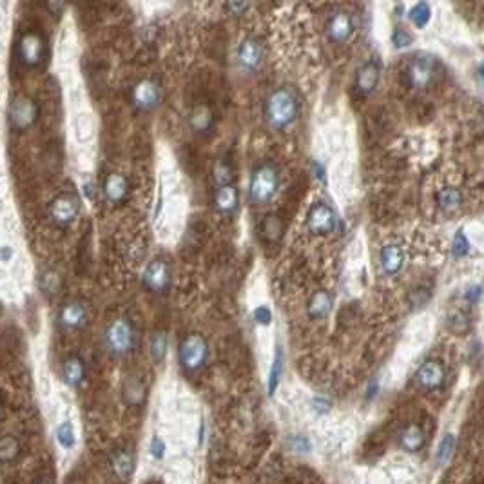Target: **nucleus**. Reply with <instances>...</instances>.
I'll return each instance as SVG.
<instances>
[{
	"label": "nucleus",
	"instance_id": "c9c22d12",
	"mask_svg": "<svg viewBox=\"0 0 484 484\" xmlns=\"http://www.w3.org/2000/svg\"><path fill=\"white\" fill-rule=\"evenodd\" d=\"M263 234H265L267 240H278L281 236V224L276 216H269L263 221Z\"/></svg>",
	"mask_w": 484,
	"mask_h": 484
},
{
	"label": "nucleus",
	"instance_id": "7c9ffc66",
	"mask_svg": "<svg viewBox=\"0 0 484 484\" xmlns=\"http://www.w3.org/2000/svg\"><path fill=\"white\" fill-rule=\"evenodd\" d=\"M430 17H432V10H430V4H426V2H417L410 10V20L416 28H425L426 24L430 22Z\"/></svg>",
	"mask_w": 484,
	"mask_h": 484
},
{
	"label": "nucleus",
	"instance_id": "f03ea898",
	"mask_svg": "<svg viewBox=\"0 0 484 484\" xmlns=\"http://www.w3.org/2000/svg\"><path fill=\"white\" fill-rule=\"evenodd\" d=\"M279 187V174L272 164H261L252 171L249 180V200L256 205H265L276 196Z\"/></svg>",
	"mask_w": 484,
	"mask_h": 484
},
{
	"label": "nucleus",
	"instance_id": "ea45409f",
	"mask_svg": "<svg viewBox=\"0 0 484 484\" xmlns=\"http://www.w3.org/2000/svg\"><path fill=\"white\" fill-rule=\"evenodd\" d=\"M149 452H151L153 457H156V459H162V457H164L165 443L162 441L160 437H158V435H156V437H153L151 446H149Z\"/></svg>",
	"mask_w": 484,
	"mask_h": 484
},
{
	"label": "nucleus",
	"instance_id": "5701e85b",
	"mask_svg": "<svg viewBox=\"0 0 484 484\" xmlns=\"http://www.w3.org/2000/svg\"><path fill=\"white\" fill-rule=\"evenodd\" d=\"M332 311V297L327 290H320L311 297L309 302V315L312 320H323Z\"/></svg>",
	"mask_w": 484,
	"mask_h": 484
},
{
	"label": "nucleus",
	"instance_id": "c03bdc74",
	"mask_svg": "<svg viewBox=\"0 0 484 484\" xmlns=\"http://www.w3.org/2000/svg\"><path fill=\"white\" fill-rule=\"evenodd\" d=\"M481 297V287L479 285H475V287L468 288V292H466V299L470 303H477Z\"/></svg>",
	"mask_w": 484,
	"mask_h": 484
},
{
	"label": "nucleus",
	"instance_id": "f3484780",
	"mask_svg": "<svg viewBox=\"0 0 484 484\" xmlns=\"http://www.w3.org/2000/svg\"><path fill=\"white\" fill-rule=\"evenodd\" d=\"M104 198L109 203H122L129 194V180L122 173H111L104 182Z\"/></svg>",
	"mask_w": 484,
	"mask_h": 484
},
{
	"label": "nucleus",
	"instance_id": "f704fd0d",
	"mask_svg": "<svg viewBox=\"0 0 484 484\" xmlns=\"http://www.w3.org/2000/svg\"><path fill=\"white\" fill-rule=\"evenodd\" d=\"M468 251H470V242H468V237L465 236V233L459 231V233L453 236V242H452L453 258H465L466 254H468Z\"/></svg>",
	"mask_w": 484,
	"mask_h": 484
},
{
	"label": "nucleus",
	"instance_id": "473e14b6",
	"mask_svg": "<svg viewBox=\"0 0 484 484\" xmlns=\"http://www.w3.org/2000/svg\"><path fill=\"white\" fill-rule=\"evenodd\" d=\"M60 285H62V278H60V274L56 270H46V272L40 276L42 292H46L47 296H53L55 292H58Z\"/></svg>",
	"mask_w": 484,
	"mask_h": 484
},
{
	"label": "nucleus",
	"instance_id": "9b49d317",
	"mask_svg": "<svg viewBox=\"0 0 484 484\" xmlns=\"http://www.w3.org/2000/svg\"><path fill=\"white\" fill-rule=\"evenodd\" d=\"M381 68L375 60H368L365 64H361L356 71V80L354 87L359 96H368L375 91V87L380 84Z\"/></svg>",
	"mask_w": 484,
	"mask_h": 484
},
{
	"label": "nucleus",
	"instance_id": "1a4fd4ad",
	"mask_svg": "<svg viewBox=\"0 0 484 484\" xmlns=\"http://www.w3.org/2000/svg\"><path fill=\"white\" fill-rule=\"evenodd\" d=\"M143 285L153 292H165L171 285V267L167 261L155 260L143 272Z\"/></svg>",
	"mask_w": 484,
	"mask_h": 484
},
{
	"label": "nucleus",
	"instance_id": "423d86ee",
	"mask_svg": "<svg viewBox=\"0 0 484 484\" xmlns=\"http://www.w3.org/2000/svg\"><path fill=\"white\" fill-rule=\"evenodd\" d=\"M437 75V64L432 56H416L407 68L408 86L414 89H426Z\"/></svg>",
	"mask_w": 484,
	"mask_h": 484
},
{
	"label": "nucleus",
	"instance_id": "bb28decb",
	"mask_svg": "<svg viewBox=\"0 0 484 484\" xmlns=\"http://www.w3.org/2000/svg\"><path fill=\"white\" fill-rule=\"evenodd\" d=\"M281 375H283V350L281 348H276L274 359H272V366H270L269 372V381H267V392L272 398L279 387V381H281Z\"/></svg>",
	"mask_w": 484,
	"mask_h": 484
},
{
	"label": "nucleus",
	"instance_id": "de8ad7c7",
	"mask_svg": "<svg viewBox=\"0 0 484 484\" xmlns=\"http://www.w3.org/2000/svg\"><path fill=\"white\" fill-rule=\"evenodd\" d=\"M0 210H2V198H0Z\"/></svg>",
	"mask_w": 484,
	"mask_h": 484
},
{
	"label": "nucleus",
	"instance_id": "7ed1b4c3",
	"mask_svg": "<svg viewBox=\"0 0 484 484\" xmlns=\"http://www.w3.org/2000/svg\"><path fill=\"white\" fill-rule=\"evenodd\" d=\"M136 332L129 318H116L104 330V345L109 354L122 357L133 350Z\"/></svg>",
	"mask_w": 484,
	"mask_h": 484
},
{
	"label": "nucleus",
	"instance_id": "8fccbe9b",
	"mask_svg": "<svg viewBox=\"0 0 484 484\" xmlns=\"http://www.w3.org/2000/svg\"><path fill=\"white\" fill-rule=\"evenodd\" d=\"M40 484H51V483H47V481H42V483Z\"/></svg>",
	"mask_w": 484,
	"mask_h": 484
},
{
	"label": "nucleus",
	"instance_id": "6ab92c4d",
	"mask_svg": "<svg viewBox=\"0 0 484 484\" xmlns=\"http://www.w3.org/2000/svg\"><path fill=\"white\" fill-rule=\"evenodd\" d=\"M111 470L120 483H127L134 474V455L129 450H120L111 459Z\"/></svg>",
	"mask_w": 484,
	"mask_h": 484
},
{
	"label": "nucleus",
	"instance_id": "72a5a7b5",
	"mask_svg": "<svg viewBox=\"0 0 484 484\" xmlns=\"http://www.w3.org/2000/svg\"><path fill=\"white\" fill-rule=\"evenodd\" d=\"M212 174H214V182L218 183V187L219 185H228V183H233V167H231V164H228L227 160L216 162Z\"/></svg>",
	"mask_w": 484,
	"mask_h": 484
},
{
	"label": "nucleus",
	"instance_id": "2eb2a0df",
	"mask_svg": "<svg viewBox=\"0 0 484 484\" xmlns=\"http://www.w3.org/2000/svg\"><path fill=\"white\" fill-rule=\"evenodd\" d=\"M87 321V309L80 302L65 303L58 312V323L64 330L82 329Z\"/></svg>",
	"mask_w": 484,
	"mask_h": 484
},
{
	"label": "nucleus",
	"instance_id": "b1692460",
	"mask_svg": "<svg viewBox=\"0 0 484 484\" xmlns=\"http://www.w3.org/2000/svg\"><path fill=\"white\" fill-rule=\"evenodd\" d=\"M399 443L407 452H419L425 444V434H423L421 426L408 425L399 435Z\"/></svg>",
	"mask_w": 484,
	"mask_h": 484
},
{
	"label": "nucleus",
	"instance_id": "58836bf2",
	"mask_svg": "<svg viewBox=\"0 0 484 484\" xmlns=\"http://www.w3.org/2000/svg\"><path fill=\"white\" fill-rule=\"evenodd\" d=\"M392 40L396 44V47H407L412 42V37L405 29H396V33L392 35Z\"/></svg>",
	"mask_w": 484,
	"mask_h": 484
},
{
	"label": "nucleus",
	"instance_id": "4c0bfd02",
	"mask_svg": "<svg viewBox=\"0 0 484 484\" xmlns=\"http://www.w3.org/2000/svg\"><path fill=\"white\" fill-rule=\"evenodd\" d=\"M252 318H254V321L260 325H269L270 321H272V312H270L269 306L261 305L256 306L254 309V312H252Z\"/></svg>",
	"mask_w": 484,
	"mask_h": 484
},
{
	"label": "nucleus",
	"instance_id": "e433bc0d",
	"mask_svg": "<svg viewBox=\"0 0 484 484\" xmlns=\"http://www.w3.org/2000/svg\"><path fill=\"white\" fill-rule=\"evenodd\" d=\"M75 131H77L78 140H87L89 134H91V124H89V120H87L84 114L82 116H78L77 122H75Z\"/></svg>",
	"mask_w": 484,
	"mask_h": 484
},
{
	"label": "nucleus",
	"instance_id": "412c9836",
	"mask_svg": "<svg viewBox=\"0 0 484 484\" xmlns=\"http://www.w3.org/2000/svg\"><path fill=\"white\" fill-rule=\"evenodd\" d=\"M62 375H64V381L68 387L78 389L84 383V380H86V365H84V361L78 356H69L64 361V366H62Z\"/></svg>",
	"mask_w": 484,
	"mask_h": 484
},
{
	"label": "nucleus",
	"instance_id": "79ce46f5",
	"mask_svg": "<svg viewBox=\"0 0 484 484\" xmlns=\"http://www.w3.org/2000/svg\"><path fill=\"white\" fill-rule=\"evenodd\" d=\"M312 407H314L315 412H320V414H323V412H329L330 407H332V403L329 401V399L325 398H315L314 401H312Z\"/></svg>",
	"mask_w": 484,
	"mask_h": 484
},
{
	"label": "nucleus",
	"instance_id": "c756f323",
	"mask_svg": "<svg viewBox=\"0 0 484 484\" xmlns=\"http://www.w3.org/2000/svg\"><path fill=\"white\" fill-rule=\"evenodd\" d=\"M56 441H58V444L64 448V450H71V448L75 446V443H77V439H75V428L69 421H64V423H60L58 425V428H56Z\"/></svg>",
	"mask_w": 484,
	"mask_h": 484
},
{
	"label": "nucleus",
	"instance_id": "4be33fe9",
	"mask_svg": "<svg viewBox=\"0 0 484 484\" xmlns=\"http://www.w3.org/2000/svg\"><path fill=\"white\" fill-rule=\"evenodd\" d=\"M212 122H214V116L207 105H198L189 114V125L196 133H207L212 127Z\"/></svg>",
	"mask_w": 484,
	"mask_h": 484
},
{
	"label": "nucleus",
	"instance_id": "393cba45",
	"mask_svg": "<svg viewBox=\"0 0 484 484\" xmlns=\"http://www.w3.org/2000/svg\"><path fill=\"white\" fill-rule=\"evenodd\" d=\"M146 393H147L146 384H143L140 380L131 377V380L125 381L124 399L127 405H131V407H140V405H143V401H146Z\"/></svg>",
	"mask_w": 484,
	"mask_h": 484
},
{
	"label": "nucleus",
	"instance_id": "4468645a",
	"mask_svg": "<svg viewBox=\"0 0 484 484\" xmlns=\"http://www.w3.org/2000/svg\"><path fill=\"white\" fill-rule=\"evenodd\" d=\"M416 380L423 390H437L444 381L443 365L435 359L425 361L417 370Z\"/></svg>",
	"mask_w": 484,
	"mask_h": 484
},
{
	"label": "nucleus",
	"instance_id": "f8f14e48",
	"mask_svg": "<svg viewBox=\"0 0 484 484\" xmlns=\"http://www.w3.org/2000/svg\"><path fill=\"white\" fill-rule=\"evenodd\" d=\"M78 212H80V203L71 194H62V196L55 198L49 205V216L58 225L73 224Z\"/></svg>",
	"mask_w": 484,
	"mask_h": 484
},
{
	"label": "nucleus",
	"instance_id": "9d476101",
	"mask_svg": "<svg viewBox=\"0 0 484 484\" xmlns=\"http://www.w3.org/2000/svg\"><path fill=\"white\" fill-rule=\"evenodd\" d=\"M44 56V40L38 33L29 31L19 40V58L24 65L35 68Z\"/></svg>",
	"mask_w": 484,
	"mask_h": 484
},
{
	"label": "nucleus",
	"instance_id": "09e8293b",
	"mask_svg": "<svg viewBox=\"0 0 484 484\" xmlns=\"http://www.w3.org/2000/svg\"><path fill=\"white\" fill-rule=\"evenodd\" d=\"M0 24H2V11H0Z\"/></svg>",
	"mask_w": 484,
	"mask_h": 484
},
{
	"label": "nucleus",
	"instance_id": "a19ab883",
	"mask_svg": "<svg viewBox=\"0 0 484 484\" xmlns=\"http://www.w3.org/2000/svg\"><path fill=\"white\" fill-rule=\"evenodd\" d=\"M290 446H292L294 450L299 453H306L309 450H311V443H309L305 437H302V435H297V437L290 439Z\"/></svg>",
	"mask_w": 484,
	"mask_h": 484
},
{
	"label": "nucleus",
	"instance_id": "c85d7f7f",
	"mask_svg": "<svg viewBox=\"0 0 484 484\" xmlns=\"http://www.w3.org/2000/svg\"><path fill=\"white\" fill-rule=\"evenodd\" d=\"M167 345H169L167 334L165 332L153 334L151 341H149V354H151V357L156 361V363H162L164 357L167 356Z\"/></svg>",
	"mask_w": 484,
	"mask_h": 484
},
{
	"label": "nucleus",
	"instance_id": "a878e982",
	"mask_svg": "<svg viewBox=\"0 0 484 484\" xmlns=\"http://www.w3.org/2000/svg\"><path fill=\"white\" fill-rule=\"evenodd\" d=\"M437 203L441 207V210H444L446 214L455 212L462 205V192L455 187L441 189L437 194Z\"/></svg>",
	"mask_w": 484,
	"mask_h": 484
},
{
	"label": "nucleus",
	"instance_id": "a18cd8bd",
	"mask_svg": "<svg viewBox=\"0 0 484 484\" xmlns=\"http://www.w3.org/2000/svg\"><path fill=\"white\" fill-rule=\"evenodd\" d=\"M377 390H380V383H377V380H372L370 383H368V387H366V398L374 399Z\"/></svg>",
	"mask_w": 484,
	"mask_h": 484
},
{
	"label": "nucleus",
	"instance_id": "39448f33",
	"mask_svg": "<svg viewBox=\"0 0 484 484\" xmlns=\"http://www.w3.org/2000/svg\"><path fill=\"white\" fill-rule=\"evenodd\" d=\"M38 120V105L29 96H19L10 105V124L17 131H26Z\"/></svg>",
	"mask_w": 484,
	"mask_h": 484
},
{
	"label": "nucleus",
	"instance_id": "aec40b11",
	"mask_svg": "<svg viewBox=\"0 0 484 484\" xmlns=\"http://www.w3.org/2000/svg\"><path fill=\"white\" fill-rule=\"evenodd\" d=\"M240 201V192H237L236 185L228 183V185H219L214 192V207L221 214H231L234 212Z\"/></svg>",
	"mask_w": 484,
	"mask_h": 484
},
{
	"label": "nucleus",
	"instance_id": "6e6552de",
	"mask_svg": "<svg viewBox=\"0 0 484 484\" xmlns=\"http://www.w3.org/2000/svg\"><path fill=\"white\" fill-rule=\"evenodd\" d=\"M306 227L314 234H329L336 228V214L332 207L325 201H318L306 214Z\"/></svg>",
	"mask_w": 484,
	"mask_h": 484
},
{
	"label": "nucleus",
	"instance_id": "cd10ccee",
	"mask_svg": "<svg viewBox=\"0 0 484 484\" xmlns=\"http://www.w3.org/2000/svg\"><path fill=\"white\" fill-rule=\"evenodd\" d=\"M20 453V444L13 435L0 437V462H13Z\"/></svg>",
	"mask_w": 484,
	"mask_h": 484
},
{
	"label": "nucleus",
	"instance_id": "ddd939ff",
	"mask_svg": "<svg viewBox=\"0 0 484 484\" xmlns=\"http://www.w3.org/2000/svg\"><path fill=\"white\" fill-rule=\"evenodd\" d=\"M352 31H354V24H352L350 13L345 10L332 11L329 22H327V35L330 40L336 44H343L352 37Z\"/></svg>",
	"mask_w": 484,
	"mask_h": 484
},
{
	"label": "nucleus",
	"instance_id": "20e7f679",
	"mask_svg": "<svg viewBox=\"0 0 484 484\" xmlns=\"http://www.w3.org/2000/svg\"><path fill=\"white\" fill-rule=\"evenodd\" d=\"M178 357L183 370H200L201 366L205 365L207 357H209V345H207L205 338L200 336V334H187L180 343Z\"/></svg>",
	"mask_w": 484,
	"mask_h": 484
},
{
	"label": "nucleus",
	"instance_id": "2f4dec72",
	"mask_svg": "<svg viewBox=\"0 0 484 484\" xmlns=\"http://www.w3.org/2000/svg\"><path fill=\"white\" fill-rule=\"evenodd\" d=\"M453 446H455V437L452 434H444L443 439L439 441L437 452H435V462L437 465H444V462L450 459L453 452Z\"/></svg>",
	"mask_w": 484,
	"mask_h": 484
},
{
	"label": "nucleus",
	"instance_id": "f257e3e1",
	"mask_svg": "<svg viewBox=\"0 0 484 484\" xmlns=\"http://www.w3.org/2000/svg\"><path fill=\"white\" fill-rule=\"evenodd\" d=\"M299 113L297 98L288 87H276L274 91L267 96L263 116L265 122L276 131H283L294 124Z\"/></svg>",
	"mask_w": 484,
	"mask_h": 484
},
{
	"label": "nucleus",
	"instance_id": "37998d69",
	"mask_svg": "<svg viewBox=\"0 0 484 484\" xmlns=\"http://www.w3.org/2000/svg\"><path fill=\"white\" fill-rule=\"evenodd\" d=\"M13 256L15 251L10 245H2V247H0V261H2V263H10V261L13 260Z\"/></svg>",
	"mask_w": 484,
	"mask_h": 484
},
{
	"label": "nucleus",
	"instance_id": "0eeeda50",
	"mask_svg": "<svg viewBox=\"0 0 484 484\" xmlns=\"http://www.w3.org/2000/svg\"><path fill=\"white\" fill-rule=\"evenodd\" d=\"M160 84L153 78H142L131 89V102L138 111H153L160 104Z\"/></svg>",
	"mask_w": 484,
	"mask_h": 484
},
{
	"label": "nucleus",
	"instance_id": "dca6fc26",
	"mask_svg": "<svg viewBox=\"0 0 484 484\" xmlns=\"http://www.w3.org/2000/svg\"><path fill=\"white\" fill-rule=\"evenodd\" d=\"M237 62L245 71H256L261 64V44L256 37L243 38L237 47Z\"/></svg>",
	"mask_w": 484,
	"mask_h": 484
},
{
	"label": "nucleus",
	"instance_id": "a211bd4d",
	"mask_svg": "<svg viewBox=\"0 0 484 484\" xmlns=\"http://www.w3.org/2000/svg\"><path fill=\"white\" fill-rule=\"evenodd\" d=\"M380 260L381 269H383L384 274L393 276L398 274V272H401L403 265H405V252H403V249L399 247V245L390 243V245L381 249Z\"/></svg>",
	"mask_w": 484,
	"mask_h": 484
},
{
	"label": "nucleus",
	"instance_id": "49530a36",
	"mask_svg": "<svg viewBox=\"0 0 484 484\" xmlns=\"http://www.w3.org/2000/svg\"><path fill=\"white\" fill-rule=\"evenodd\" d=\"M228 10H233L236 15H242L243 11L249 10V4H245V2H233V4H227Z\"/></svg>",
	"mask_w": 484,
	"mask_h": 484
}]
</instances>
